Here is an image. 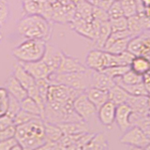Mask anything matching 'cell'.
I'll list each match as a JSON object with an SVG mask.
<instances>
[{
    "label": "cell",
    "mask_w": 150,
    "mask_h": 150,
    "mask_svg": "<svg viewBox=\"0 0 150 150\" xmlns=\"http://www.w3.org/2000/svg\"><path fill=\"white\" fill-rule=\"evenodd\" d=\"M62 54L63 51H61L58 47L47 42L46 49L41 60L46 64L51 73H54L57 71L61 59H62Z\"/></svg>",
    "instance_id": "cell-8"
},
{
    "label": "cell",
    "mask_w": 150,
    "mask_h": 150,
    "mask_svg": "<svg viewBox=\"0 0 150 150\" xmlns=\"http://www.w3.org/2000/svg\"><path fill=\"white\" fill-rule=\"evenodd\" d=\"M15 138L23 147L33 149L46 143L44 120L41 117H38L27 123L17 126Z\"/></svg>",
    "instance_id": "cell-2"
},
{
    "label": "cell",
    "mask_w": 150,
    "mask_h": 150,
    "mask_svg": "<svg viewBox=\"0 0 150 150\" xmlns=\"http://www.w3.org/2000/svg\"><path fill=\"white\" fill-rule=\"evenodd\" d=\"M25 11L28 14H39L41 11V6L40 2L36 0H29L25 3Z\"/></svg>",
    "instance_id": "cell-42"
},
{
    "label": "cell",
    "mask_w": 150,
    "mask_h": 150,
    "mask_svg": "<svg viewBox=\"0 0 150 150\" xmlns=\"http://www.w3.org/2000/svg\"><path fill=\"white\" fill-rule=\"evenodd\" d=\"M129 150H146V148L142 146H130Z\"/></svg>",
    "instance_id": "cell-51"
},
{
    "label": "cell",
    "mask_w": 150,
    "mask_h": 150,
    "mask_svg": "<svg viewBox=\"0 0 150 150\" xmlns=\"http://www.w3.org/2000/svg\"><path fill=\"white\" fill-rule=\"evenodd\" d=\"M114 1H121V0H114Z\"/></svg>",
    "instance_id": "cell-59"
},
{
    "label": "cell",
    "mask_w": 150,
    "mask_h": 150,
    "mask_svg": "<svg viewBox=\"0 0 150 150\" xmlns=\"http://www.w3.org/2000/svg\"><path fill=\"white\" fill-rule=\"evenodd\" d=\"M23 150H34V149L30 147H23Z\"/></svg>",
    "instance_id": "cell-55"
},
{
    "label": "cell",
    "mask_w": 150,
    "mask_h": 150,
    "mask_svg": "<svg viewBox=\"0 0 150 150\" xmlns=\"http://www.w3.org/2000/svg\"><path fill=\"white\" fill-rule=\"evenodd\" d=\"M21 65L35 80L49 78V76L52 74L50 69L42 60L34 61V62L21 63Z\"/></svg>",
    "instance_id": "cell-13"
},
{
    "label": "cell",
    "mask_w": 150,
    "mask_h": 150,
    "mask_svg": "<svg viewBox=\"0 0 150 150\" xmlns=\"http://www.w3.org/2000/svg\"><path fill=\"white\" fill-rule=\"evenodd\" d=\"M46 44L47 41L42 40L26 39V40L14 47L11 54L21 63L39 61L42 59Z\"/></svg>",
    "instance_id": "cell-3"
},
{
    "label": "cell",
    "mask_w": 150,
    "mask_h": 150,
    "mask_svg": "<svg viewBox=\"0 0 150 150\" xmlns=\"http://www.w3.org/2000/svg\"><path fill=\"white\" fill-rule=\"evenodd\" d=\"M0 27H1V25H0Z\"/></svg>",
    "instance_id": "cell-61"
},
{
    "label": "cell",
    "mask_w": 150,
    "mask_h": 150,
    "mask_svg": "<svg viewBox=\"0 0 150 150\" xmlns=\"http://www.w3.org/2000/svg\"><path fill=\"white\" fill-rule=\"evenodd\" d=\"M44 128H45L46 142L57 143L64 136L62 129H61V128L57 124H54V123H50V122L44 121Z\"/></svg>",
    "instance_id": "cell-24"
},
{
    "label": "cell",
    "mask_w": 150,
    "mask_h": 150,
    "mask_svg": "<svg viewBox=\"0 0 150 150\" xmlns=\"http://www.w3.org/2000/svg\"><path fill=\"white\" fill-rule=\"evenodd\" d=\"M107 12H108V15H109V20L125 16L124 11H123V8H122V5H121V1L112 2Z\"/></svg>",
    "instance_id": "cell-38"
},
{
    "label": "cell",
    "mask_w": 150,
    "mask_h": 150,
    "mask_svg": "<svg viewBox=\"0 0 150 150\" xmlns=\"http://www.w3.org/2000/svg\"><path fill=\"white\" fill-rule=\"evenodd\" d=\"M84 93L86 94L90 101L95 105L97 110L100 109L104 103L109 100V93L105 90H101V89L95 87H89L84 91Z\"/></svg>",
    "instance_id": "cell-20"
},
{
    "label": "cell",
    "mask_w": 150,
    "mask_h": 150,
    "mask_svg": "<svg viewBox=\"0 0 150 150\" xmlns=\"http://www.w3.org/2000/svg\"><path fill=\"white\" fill-rule=\"evenodd\" d=\"M83 91L76 90L71 87L60 83H51L47 95V101L67 102L74 101L80 94Z\"/></svg>",
    "instance_id": "cell-5"
},
{
    "label": "cell",
    "mask_w": 150,
    "mask_h": 150,
    "mask_svg": "<svg viewBox=\"0 0 150 150\" xmlns=\"http://www.w3.org/2000/svg\"><path fill=\"white\" fill-rule=\"evenodd\" d=\"M86 1H87V2H89V3H91V4H92V3H93L94 1H96V0H86Z\"/></svg>",
    "instance_id": "cell-56"
},
{
    "label": "cell",
    "mask_w": 150,
    "mask_h": 150,
    "mask_svg": "<svg viewBox=\"0 0 150 150\" xmlns=\"http://www.w3.org/2000/svg\"><path fill=\"white\" fill-rule=\"evenodd\" d=\"M15 133H16V126L15 125H12L7 129H1L0 130V141L15 137Z\"/></svg>",
    "instance_id": "cell-43"
},
{
    "label": "cell",
    "mask_w": 150,
    "mask_h": 150,
    "mask_svg": "<svg viewBox=\"0 0 150 150\" xmlns=\"http://www.w3.org/2000/svg\"><path fill=\"white\" fill-rule=\"evenodd\" d=\"M144 16L146 17L148 20L150 21V6L144 8Z\"/></svg>",
    "instance_id": "cell-47"
},
{
    "label": "cell",
    "mask_w": 150,
    "mask_h": 150,
    "mask_svg": "<svg viewBox=\"0 0 150 150\" xmlns=\"http://www.w3.org/2000/svg\"><path fill=\"white\" fill-rule=\"evenodd\" d=\"M73 107L79 116L83 119V121L87 124L95 118V116L98 114L97 108L87 98L84 91L80 94L74 100Z\"/></svg>",
    "instance_id": "cell-6"
},
{
    "label": "cell",
    "mask_w": 150,
    "mask_h": 150,
    "mask_svg": "<svg viewBox=\"0 0 150 150\" xmlns=\"http://www.w3.org/2000/svg\"><path fill=\"white\" fill-rule=\"evenodd\" d=\"M86 66L91 70L101 71L104 69V51L100 49L91 50L86 55Z\"/></svg>",
    "instance_id": "cell-15"
},
{
    "label": "cell",
    "mask_w": 150,
    "mask_h": 150,
    "mask_svg": "<svg viewBox=\"0 0 150 150\" xmlns=\"http://www.w3.org/2000/svg\"><path fill=\"white\" fill-rule=\"evenodd\" d=\"M130 69L134 72L144 76L145 74L150 71V61L144 55H137L131 61L129 65Z\"/></svg>",
    "instance_id": "cell-21"
},
{
    "label": "cell",
    "mask_w": 150,
    "mask_h": 150,
    "mask_svg": "<svg viewBox=\"0 0 150 150\" xmlns=\"http://www.w3.org/2000/svg\"><path fill=\"white\" fill-rule=\"evenodd\" d=\"M38 117H40V116L31 115V114H29V112H25V111H23V110L21 109V111L19 112L15 116H14L13 123H14V125L17 127V126L23 125V124H25V123H27V122H29L32 119L38 118Z\"/></svg>",
    "instance_id": "cell-36"
},
{
    "label": "cell",
    "mask_w": 150,
    "mask_h": 150,
    "mask_svg": "<svg viewBox=\"0 0 150 150\" xmlns=\"http://www.w3.org/2000/svg\"><path fill=\"white\" fill-rule=\"evenodd\" d=\"M115 111H116V105L112 101L108 100L104 103L100 109L98 110L97 117L100 123L106 127L107 129H112L115 121Z\"/></svg>",
    "instance_id": "cell-11"
},
{
    "label": "cell",
    "mask_w": 150,
    "mask_h": 150,
    "mask_svg": "<svg viewBox=\"0 0 150 150\" xmlns=\"http://www.w3.org/2000/svg\"><path fill=\"white\" fill-rule=\"evenodd\" d=\"M87 68L83 65L81 61L76 57L69 55L63 52L62 59H61L60 65L57 69L56 73H71V72H79L86 70Z\"/></svg>",
    "instance_id": "cell-10"
},
{
    "label": "cell",
    "mask_w": 150,
    "mask_h": 150,
    "mask_svg": "<svg viewBox=\"0 0 150 150\" xmlns=\"http://www.w3.org/2000/svg\"><path fill=\"white\" fill-rule=\"evenodd\" d=\"M51 150H60L59 148H58V146H57V143H56V145L54 147V148H52Z\"/></svg>",
    "instance_id": "cell-54"
},
{
    "label": "cell",
    "mask_w": 150,
    "mask_h": 150,
    "mask_svg": "<svg viewBox=\"0 0 150 150\" xmlns=\"http://www.w3.org/2000/svg\"><path fill=\"white\" fill-rule=\"evenodd\" d=\"M112 2H114V0H96V1L92 3V5L94 7L100 8L103 11H108V9L110 8Z\"/></svg>",
    "instance_id": "cell-46"
},
{
    "label": "cell",
    "mask_w": 150,
    "mask_h": 150,
    "mask_svg": "<svg viewBox=\"0 0 150 150\" xmlns=\"http://www.w3.org/2000/svg\"><path fill=\"white\" fill-rule=\"evenodd\" d=\"M148 110L150 112V94L148 95Z\"/></svg>",
    "instance_id": "cell-52"
},
{
    "label": "cell",
    "mask_w": 150,
    "mask_h": 150,
    "mask_svg": "<svg viewBox=\"0 0 150 150\" xmlns=\"http://www.w3.org/2000/svg\"><path fill=\"white\" fill-rule=\"evenodd\" d=\"M62 129L64 135L67 136H78L83 133L89 132L88 124L86 122H69V123L58 124Z\"/></svg>",
    "instance_id": "cell-18"
},
{
    "label": "cell",
    "mask_w": 150,
    "mask_h": 150,
    "mask_svg": "<svg viewBox=\"0 0 150 150\" xmlns=\"http://www.w3.org/2000/svg\"><path fill=\"white\" fill-rule=\"evenodd\" d=\"M130 122L132 126H137L144 131V133L150 139V115L149 112L146 115L131 114Z\"/></svg>",
    "instance_id": "cell-25"
},
{
    "label": "cell",
    "mask_w": 150,
    "mask_h": 150,
    "mask_svg": "<svg viewBox=\"0 0 150 150\" xmlns=\"http://www.w3.org/2000/svg\"><path fill=\"white\" fill-rule=\"evenodd\" d=\"M130 39L131 38H125V39L116 40L115 42H112V43L110 44L109 46H107L104 49V51L108 52V53H111V54H122L123 52L128 50L129 42Z\"/></svg>",
    "instance_id": "cell-31"
},
{
    "label": "cell",
    "mask_w": 150,
    "mask_h": 150,
    "mask_svg": "<svg viewBox=\"0 0 150 150\" xmlns=\"http://www.w3.org/2000/svg\"><path fill=\"white\" fill-rule=\"evenodd\" d=\"M110 25L112 28V32L114 31H123L128 29V18L126 16H122L119 18L111 19L109 20Z\"/></svg>",
    "instance_id": "cell-35"
},
{
    "label": "cell",
    "mask_w": 150,
    "mask_h": 150,
    "mask_svg": "<svg viewBox=\"0 0 150 150\" xmlns=\"http://www.w3.org/2000/svg\"><path fill=\"white\" fill-rule=\"evenodd\" d=\"M11 17V7L8 0H0V25H5Z\"/></svg>",
    "instance_id": "cell-37"
},
{
    "label": "cell",
    "mask_w": 150,
    "mask_h": 150,
    "mask_svg": "<svg viewBox=\"0 0 150 150\" xmlns=\"http://www.w3.org/2000/svg\"><path fill=\"white\" fill-rule=\"evenodd\" d=\"M138 6V12H144V8L142 6V0H135Z\"/></svg>",
    "instance_id": "cell-48"
},
{
    "label": "cell",
    "mask_w": 150,
    "mask_h": 150,
    "mask_svg": "<svg viewBox=\"0 0 150 150\" xmlns=\"http://www.w3.org/2000/svg\"><path fill=\"white\" fill-rule=\"evenodd\" d=\"M129 69H130L129 66H114V67L106 68L103 70H101V71L107 74L112 79H115L118 77H122Z\"/></svg>",
    "instance_id": "cell-32"
},
{
    "label": "cell",
    "mask_w": 150,
    "mask_h": 150,
    "mask_svg": "<svg viewBox=\"0 0 150 150\" xmlns=\"http://www.w3.org/2000/svg\"><path fill=\"white\" fill-rule=\"evenodd\" d=\"M131 114H132V110H131L128 103H123V104H119L116 106L115 122L122 132H125L127 129L132 126L130 122Z\"/></svg>",
    "instance_id": "cell-12"
},
{
    "label": "cell",
    "mask_w": 150,
    "mask_h": 150,
    "mask_svg": "<svg viewBox=\"0 0 150 150\" xmlns=\"http://www.w3.org/2000/svg\"><path fill=\"white\" fill-rule=\"evenodd\" d=\"M145 148H146V150H150V144L147 145V146L146 147H145Z\"/></svg>",
    "instance_id": "cell-57"
},
{
    "label": "cell",
    "mask_w": 150,
    "mask_h": 150,
    "mask_svg": "<svg viewBox=\"0 0 150 150\" xmlns=\"http://www.w3.org/2000/svg\"><path fill=\"white\" fill-rule=\"evenodd\" d=\"M147 29H150V21L144 16V12H138L128 18V30L131 38L142 35Z\"/></svg>",
    "instance_id": "cell-9"
},
{
    "label": "cell",
    "mask_w": 150,
    "mask_h": 150,
    "mask_svg": "<svg viewBox=\"0 0 150 150\" xmlns=\"http://www.w3.org/2000/svg\"><path fill=\"white\" fill-rule=\"evenodd\" d=\"M92 17H93V20H96L100 23L109 21V15H108V12L106 11H103V9L94 7V6H93Z\"/></svg>",
    "instance_id": "cell-40"
},
{
    "label": "cell",
    "mask_w": 150,
    "mask_h": 150,
    "mask_svg": "<svg viewBox=\"0 0 150 150\" xmlns=\"http://www.w3.org/2000/svg\"><path fill=\"white\" fill-rule=\"evenodd\" d=\"M111 33H112V28H111L109 21L101 23L100 32H98L97 40H95L97 49H100V50L104 49V46L106 44L108 39H109Z\"/></svg>",
    "instance_id": "cell-27"
},
{
    "label": "cell",
    "mask_w": 150,
    "mask_h": 150,
    "mask_svg": "<svg viewBox=\"0 0 150 150\" xmlns=\"http://www.w3.org/2000/svg\"><path fill=\"white\" fill-rule=\"evenodd\" d=\"M8 94L5 88L0 87V116L5 115L8 109Z\"/></svg>",
    "instance_id": "cell-41"
},
{
    "label": "cell",
    "mask_w": 150,
    "mask_h": 150,
    "mask_svg": "<svg viewBox=\"0 0 150 150\" xmlns=\"http://www.w3.org/2000/svg\"><path fill=\"white\" fill-rule=\"evenodd\" d=\"M124 15L129 18L138 13V6L135 0H121Z\"/></svg>",
    "instance_id": "cell-33"
},
{
    "label": "cell",
    "mask_w": 150,
    "mask_h": 150,
    "mask_svg": "<svg viewBox=\"0 0 150 150\" xmlns=\"http://www.w3.org/2000/svg\"><path fill=\"white\" fill-rule=\"evenodd\" d=\"M12 125H14L13 119L11 116H8L7 114H5V115L0 116V130L4 129H7Z\"/></svg>",
    "instance_id": "cell-45"
},
{
    "label": "cell",
    "mask_w": 150,
    "mask_h": 150,
    "mask_svg": "<svg viewBox=\"0 0 150 150\" xmlns=\"http://www.w3.org/2000/svg\"><path fill=\"white\" fill-rule=\"evenodd\" d=\"M1 40H2V37H1V35H0V43H1Z\"/></svg>",
    "instance_id": "cell-58"
},
{
    "label": "cell",
    "mask_w": 150,
    "mask_h": 150,
    "mask_svg": "<svg viewBox=\"0 0 150 150\" xmlns=\"http://www.w3.org/2000/svg\"><path fill=\"white\" fill-rule=\"evenodd\" d=\"M115 84V80L109 77L104 72L92 70L90 87H95V88L101 89V90L109 91Z\"/></svg>",
    "instance_id": "cell-16"
},
{
    "label": "cell",
    "mask_w": 150,
    "mask_h": 150,
    "mask_svg": "<svg viewBox=\"0 0 150 150\" xmlns=\"http://www.w3.org/2000/svg\"><path fill=\"white\" fill-rule=\"evenodd\" d=\"M126 103H128L136 115H146L148 110V96H129Z\"/></svg>",
    "instance_id": "cell-17"
},
{
    "label": "cell",
    "mask_w": 150,
    "mask_h": 150,
    "mask_svg": "<svg viewBox=\"0 0 150 150\" xmlns=\"http://www.w3.org/2000/svg\"><path fill=\"white\" fill-rule=\"evenodd\" d=\"M76 13L77 15L82 17L86 21H92V12H93V5L87 2L86 0H81L76 5Z\"/></svg>",
    "instance_id": "cell-29"
},
{
    "label": "cell",
    "mask_w": 150,
    "mask_h": 150,
    "mask_svg": "<svg viewBox=\"0 0 150 150\" xmlns=\"http://www.w3.org/2000/svg\"><path fill=\"white\" fill-rule=\"evenodd\" d=\"M5 89L7 90L8 95L17 98L19 101H22L28 97L27 90L18 82V80L13 75L9 76L5 83Z\"/></svg>",
    "instance_id": "cell-14"
},
{
    "label": "cell",
    "mask_w": 150,
    "mask_h": 150,
    "mask_svg": "<svg viewBox=\"0 0 150 150\" xmlns=\"http://www.w3.org/2000/svg\"><path fill=\"white\" fill-rule=\"evenodd\" d=\"M125 38H131L130 36V33L129 31L127 29V30H123V31H114L111 33V35L109 37V39H108L106 44L104 46V49L106 48L107 46H109L110 44H112V42H115L116 40H122V39H125ZM103 49V50H104Z\"/></svg>",
    "instance_id": "cell-39"
},
{
    "label": "cell",
    "mask_w": 150,
    "mask_h": 150,
    "mask_svg": "<svg viewBox=\"0 0 150 150\" xmlns=\"http://www.w3.org/2000/svg\"><path fill=\"white\" fill-rule=\"evenodd\" d=\"M12 75L18 80V82L20 83L26 90H28V89L32 87L33 86H35V83H36V80L23 69L21 63H19V62L13 66Z\"/></svg>",
    "instance_id": "cell-19"
},
{
    "label": "cell",
    "mask_w": 150,
    "mask_h": 150,
    "mask_svg": "<svg viewBox=\"0 0 150 150\" xmlns=\"http://www.w3.org/2000/svg\"><path fill=\"white\" fill-rule=\"evenodd\" d=\"M17 32L25 39L48 41L52 35V26L40 14H28L18 22Z\"/></svg>",
    "instance_id": "cell-1"
},
{
    "label": "cell",
    "mask_w": 150,
    "mask_h": 150,
    "mask_svg": "<svg viewBox=\"0 0 150 150\" xmlns=\"http://www.w3.org/2000/svg\"><path fill=\"white\" fill-rule=\"evenodd\" d=\"M109 144L104 133H96L86 144L83 150H108Z\"/></svg>",
    "instance_id": "cell-22"
},
{
    "label": "cell",
    "mask_w": 150,
    "mask_h": 150,
    "mask_svg": "<svg viewBox=\"0 0 150 150\" xmlns=\"http://www.w3.org/2000/svg\"><path fill=\"white\" fill-rule=\"evenodd\" d=\"M121 144L129 146L146 147L150 144V139L144 133V131L137 126H131L127 129L119 140Z\"/></svg>",
    "instance_id": "cell-7"
},
{
    "label": "cell",
    "mask_w": 150,
    "mask_h": 150,
    "mask_svg": "<svg viewBox=\"0 0 150 150\" xmlns=\"http://www.w3.org/2000/svg\"><path fill=\"white\" fill-rule=\"evenodd\" d=\"M108 93H109V100L115 103L116 106L126 103L130 96L123 87H121L116 83L108 91Z\"/></svg>",
    "instance_id": "cell-23"
},
{
    "label": "cell",
    "mask_w": 150,
    "mask_h": 150,
    "mask_svg": "<svg viewBox=\"0 0 150 150\" xmlns=\"http://www.w3.org/2000/svg\"><path fill=\"white\" fill-rule=\"evenodd\" d=\"M21 111V102L14 97L8 95V109L6 114L13 119L19 112Z\"/></svg>",
    "instance_id": "cell-34"
},
{
    "label": "cell",
    "mask_w": 150,
    "mask_h": 150,
    "mask_svg": "<svg viewBox=\"0 0 150 150\" xmlns=\"http://www.w3.org/2000/svg\"><path fill=\"white\" fill-rule=\"evenodd\" d=\"M11 150H23V146L21 144H16L11 149Z\"/></svg>",
    "instance_id": "cell-49"
},
{
    "label": "cell",
    "mask_w": 150,
    "mask_h": 150,
    "mask_svg": "<svg viewBox=\"0 0 150 150\" xmlns=\"http://www.w3.org/2000/svg\"><path fill=\"white\" fill-rule=\"evenodd\" d=\"M115 83L120 86L121 87H123L130 96H148L149 95V92L147 90L146 86H145L144 82L136 83V84H125V83H118V82H116Z\"/></svg>",
    "instance_id": "cell-28"
},
{
    "label": "cell",
    "mask_w": 150,
    "mask_h": 150,
    "mask_svg": "<svg viewBox=\"0 0 150 150\" xmlns=\"http://www.w3.org/2000/svg\"><path fill=\"white\" fill-rule=\"evenodd\" d=\"M70 1H71L72 3H74L75 5H76L78 2H80V1H81V0H70Z\"/></svg>",
    "instance_id": "cell-53"
},
{
    "label": "cell",
    "mask_w": 150,
    "mask_h": 150,
    "mask_svg": "<svg viewBox=\"0 0 150 150\" xmlns=\"http://www.w3.org/2000/svg\"><path fill=\"white\" fill-rule=\"evenodd\" d=\"M16 144H18V141L15 137L0 141V150H11Z\"/></svg>",
    "instance_id": "cell-44"
},
{
    "label": "cell",
    "mask_w": 150,
    "mask_h": 150,
    "mask_svg": "<svg viewBox=\"0 0 150 150\" xmlns=\"http://www.w3.org/2000/svg\"><path fill=\"white\" fill-rule=\"evenodd\" d=\"M92 70L87 69L83 71L71 73H52L49 76L51 83H60L80 91H86L91 86Z\"/></svg>",
    "instance_id": "cell-4"
},
{
    "label": "cell",
    "mask_w": 150,
    "mask_h": 150,
    "mask_svg": "<svg viewBox=\"0 0 150 150\" xmlns=\"http://www.w3.org/2000/svg\"><path fill=\"white\" fill-rule=\"evenodd\" d=\"M142 6L144 9V8L150 6V0H142Z\"/></svg>",
    "instance_id": "cell-50"
},
{
    "label": "cell",
    "mask_w": 150,
    "mask_h": 150,
    "mask_svg": "<svg viewBox=\"0 0 150 150\" xmlns=\"http://www.w3.org/2000/svg\"><path fill=\"white\" fill-rule=\"evenodd\" d=\"M114 80H115V83L118 82V83H122L125 84H136V83H144V76L134 72L133 70L129 69V71L126 72L122 77L115 78Z\"/></svg>",
    "instance_id": "cell-30"
},
{
    "label": "cell",
    "mask_w": 150,
    "mask_h": 150,
    "mask_svg": "<svg viewBox=\"0 0 150 150\" xmlns=\"http://www.w3.org/2000/svg\"><path fill=\"white\" fill-rule=\"evenodd\" d=\"M21 102V109L29 112L31 115H34L37 116H40L43 119L44 111L41 109L40 106L33 100L30 97H26L25 100H23Z\"/></svg>",
    "instance_id": "cell-26"
},
{
    "label": "cell",
    "mask_w": 150,
    "mask_h": 150,
    "mask_svg": "<svg viewBox=\"0 0 150 150\" xmlns=\"http://www.w3.org/2000/svg\"><path fill=\"white\" fill-rule=\"evenodd\" d=\"M149 115H150V112H149Z\"/></svg>",
    "instance_id": "cell-60"
}]
</instances>
